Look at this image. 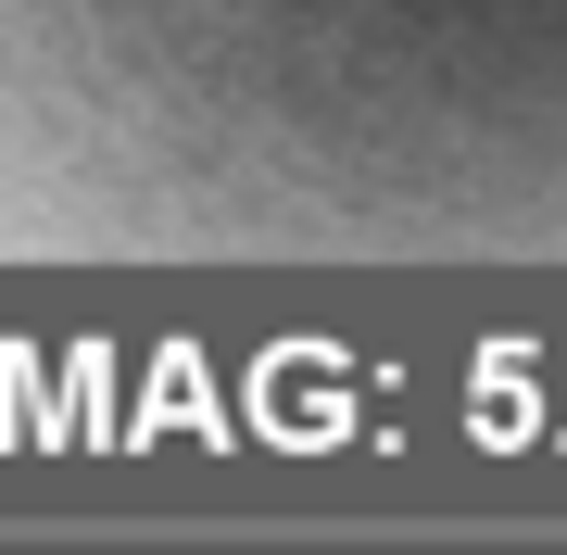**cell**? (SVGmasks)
<instances>
[{
    "label": "cell",
    "instance_id": "6da1fadb",
    "mask_svg": "<svg viewBox=\"0 0 567 555\" xmlns=\"http://www.w3.org/2000/svg\"><path fill=\"white\" fill-rule=\"evenodd\" d=\"M25 266H567V0H0Z\"/></svg>",
    "mask_w": 567,
    "mask_h": 555
}]
</instances>
